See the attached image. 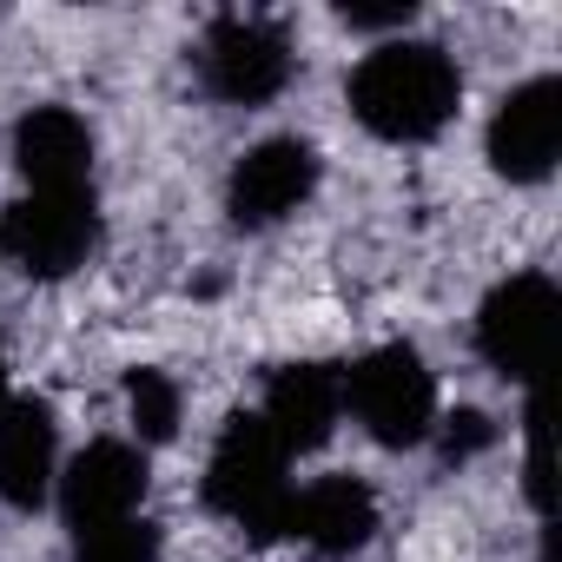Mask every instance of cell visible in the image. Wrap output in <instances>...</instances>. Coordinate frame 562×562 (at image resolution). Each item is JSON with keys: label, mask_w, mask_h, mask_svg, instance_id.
<instances>
[{"label": "cell", "mask_w": 562, "mask_h": 562, "mask_svg": "<svg viewBox=\"0 0 562 562\" xmlns=\"http://www.w3.org/2000/svg\"><path fill=\"white\" fill-rule=\"evenodd\" d=\"M463 100V80L450 67L443 47L430 41H391L378 54L358 60L351 74V113L364 133L391 139V146H417V139H437L450 126Z\"/></svg>", "instance_id": "6da1fadb"}, {"label": "cell", "mask_w": 562, "mask_h": 562, "mask_svg": "<svg viewBox=\"0 0 562 562\" xmlns=\"http://www.w3.org/2000/svg\"><path fill=\"white\" fill-rule=\"evenodd\" d=\"M205 503L238 522L245 536L271 542L285 536L292 522V476H285V450H278V437L265 430L258 411H238L218 443H212V463H205Z\"/></svg>", "instance_id": "7a4b0ae2"}, {"label": "cell", "mask_w": 562, "mask_h": 562, "mask_svg": "<svg viewBox=\"0 0 562 562\" xmlns=\"http://www.w3.org/2000/svg\"><path fill=\"white\" fill-rule=\"evenodd\" d=\"M345 404L358 411V424L384 443V450H411L430 437L437 424V378L424 371V358L411 345H378L364 351L345 378Z\"/></svg>", "instance_id": "3957f363"}, {"label": "cell", "mask_w": 562, "mask_h": 562, "mask_svg": "<svg viewBox=\"0 0 562 562\" xmlns=\"http://www.w3.org/2000/svg\"><path fill=\"white\" fill-rule=\"evenodd\" d=\"M100 238V212H93V186L87 192H21L0 212V258L21 265L27 278H67L87 265Z\"/></svg>", "instance_id": "277c9868"}, {"label": "cell", "mask_w": 562, "mask_h": 562, "mask_svg": "<svg viewBox=\"0 0 562 562\" xmlns=\"http://www.w3.org/2000/svg\"><path fill=\"white\" fill-rule=\"evenodd\" d=\"M549 345H555V285L542 271H516L483 299L476 312V351L496 378L509 384H536L549 371Z\"/></svg>", "instance_id": "5b68a950"}, {"label": "cell", "mask_w": 562, "mask_h": 562, "mask_svg": "<svg viewBox=\"0 0 562 562\" xmlns=\"http://www.w3.org/2000/svg\"><path fill=\"white\" fill-rule=\"evenodd\" d=\"M199 74H205V87H212L218 100L258 106V100H271L278 87H285L292 47H285V34H278L271 21L225 14V21L205 34V47H199Z\"/></svg>", "instance_id": "8992f818"}, {"label": "cell", "mask_w": 562, "mask_h": 562, "mask_svg": "<svg viewBox=\"0 0 562 562\" xmlns=\"http://www.w3.org/2000/svg\"><path fill=\"white\" fill-rule=\"evenodd\" d=\"M555 153H562V80H522L496 120H490V166L516 186H536L555 172Z\"/></svg>", "instance_id": "52a82bcc"}, {"label": "cell", "mask_w": 562, "mask_h": 562, "mask_svg": "<svg viewBox=\"0 0 562 562\" xmlns=\"http://www.w3.org/2000/svg\"><path fill=\"white\" fill-rule=\"evenodd\" d=\"M60 503H67V522L74 529H93V522H120V516H139L146 503V457L133 443H87L67 476H60Z\"/></svg>", "instance_id": "ba28073f"}, {"label": "cell", "mask_w": 562, "mask_h": 562, "mask_svg": "<svg viewBox=\"0 0 562 562\" xmlns=\"http://www.w3.org/2000/svg\"><path fill=\"white\" fill-rule=\"evenodd\" d=\"M318 186V153L305 139H265L238 159L232 172V218L238 225H278L285 212H299Z\"/></svg>", "instance_id": "9c48e42d"}, {"label": "cell", "mask_w": 562, "mask_h": 562, "mask_svg": "<svg viewBox=\"0 0 562 562\" xmlns=\"http://www.w3.org/2000/svg\"><path fill=\"white\" fill-rule=\"evenodd\" d=\"M338 411H345V384L331 364H285L271 384H265V430L278 437V450L299 457V450H318L331 430H338Z\"/></svg>", "instance_id": "30bf717a"}, {"label": "cell", "mask_w": 562, "mask_h": 562, "mask_svg": "<svg viewBox=\"0 0 562 562\" xmlns=\"http://www.w3.org/2000/svg\"><path fill=\"white\" fill-rule=\"evenodd\" d=\"M14 159L27 192H87L93 186V133L67 106H34L14 126Z\"/></svg>", "instance_id": "8fae6325"}, {"label": "cell", "mask_w": 562, "mask_h": 562, "mask_svg": "<svg viewBox=\"0 0 562 562\" xmlns=\"http://www.w3.org/2000/svg\"><path fill=\"white\" fill-rule=\"evenodd\" d=\"M378 529V496L358 483V476H318L312 490H292V522L285 536H305L312 549H364Z\"/></svg>", "instance_id": "7c38bea8"}, {"label": "cell", "mask_w": 562, "mask_h": 562, "mask_svg": "<svg viewBox=\"0 0 562 562\" xmlns=\"http://www.w3.org/2000/svg\"><path fill=\"white\" fill-rule=\"evenodd\" d=\"M54 483V411L41 397L0 404V496L14 509H41Z\"/></svg>", "instance_id": "4fadbf2b"}, {"label": "cell", "mask_w": 562, "mask_h": 562, "mask_svg": "<svg viewBox=\"0 0 562 562\" xmlns=\"http://www.w3.org/2000/svg\"><path fill=\"white\" fill-rule=\"evenodd\" d=\"M74 562H159V536L146 516L93 522V529H74Z\"/></svg>", "instance_id": "5bb4252c"}, {"label": "cell", "mask_w": 562, "mask_h": 562, "mask_svg": "<svg viewBox=\"0 0 562 562\" xmlns=\"http://www.w3.org/2000/svg\"><path fill=\"white\" fill-rule=\"evenodd\" d=\"M126 411H133V424H139L146 443H166L179 430V384L166 371H133L126 378Z\"/></svg>", "instance_id": "9a60e30c"}, {"label": "cell", "mask_w": 562, "mask_h": 562, "mask_svg": "<svg viewBox=\"0 0 562 562\" xmlns=\"http://www.w3.org/2000/svg\"><path fill=\"white\" fill-rule=\"evenodd\" d=\"M529 503L549 509V424H542V397H529Z\"/></svg>", "instance_id": "2e32d148"}, {"label": "cell", "mask_w": 562, "mask_h": 562, "mask_svg": "<svg viewBox=\"0 0 562 562\" xmlns=\"http://www.w3.org/2000/svg\"><path fill=\"white\" fill-rule=\"evenodd\" d=\"M490 437V424L476 417V411H463V417H450V457H463V450H476Z\"/></svg>", "instance_id": "e0dca14e"}, {"label": "cell", "mask_w": 562, "mask_h": 562, "mask_svg": "<svg viewBox=\"0 0 562 562\" xmlns=\"http://www.w3.org/2000/svg\"><path fill=\"white\" fill-rule=\"evenodd\" d=\"M345 21L351 27H397V21H411V8H345Z\"/></svg>", "instance_id": "ac0fdd59"}, {"label": "cell", "mask_w": 562, "mask_h": 562, "mask_svg": "<svg viewBox=\"0 0 562 562\" xmlns=\"http://www.w3.org/2000/svg\"><path fill=\"white\" fill-rule=\"evenodd\" d=\"M0 404H8V364H0Z\"/></svg>", "instance_id": "d6986e66"}]
</instances>
